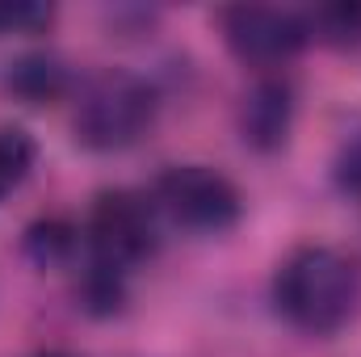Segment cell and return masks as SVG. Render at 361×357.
Segmentation results:
<instances>
[{"instance_id":"cell-1","label":"cell","mask_w":361,"mask_h":357,"mask_svg":"<svg viewBox=\"0 0 361 357\" xmlns=\"http://www.w3.org/2000/svg\"><path fill=\"white\" fill-rule=\"evenodd\" d=\"M273 303L290 328H298L307 337H332L357 315L361 273L336 248H324V244L294 248L277 265Z\"/></svg>"},{"instance_id":"cell-2","label":"cell","mask_w":361,"mask_h":357,"mask_svg":"<svg viewBox=\"0 0 361 357\" xmlns=\"http://www.w3.org/2000/svg\"><path fill=\"white\" fill-rule=\"evenodd\" d=\"M156 114H160V97L143 76L105 68L92 80H85L76 97L72 131H76V143L89 152H122L152 131Z\"/></svg>"},{"instance_id":"cell-3","label":"cell","mask_w":361,"mask_h":357,"mask_svg":"<svg viewBox=\"0 0 361 357\" xmlns=\"http://www.w3.org/2000/svg\"><path fill=\"white\" fill-rule=\"evenodd\" d=\"M152 202L189 231H227L244 214L240 185L210 164H173L156 181Z\"/></svg>"},{"instance_id":"cell-4","label":"cell","mask_w":361,"mask_h":357,"mask_svg":"<svg viewBox=\"0 0 361 357\" xmlns=\"http://www.w3.org/2000/svg\"><path fill=\"white\" fill-rule=\"evenodd\" d=\"M85 236L97 265L126 273L156 248V202L135 189H105L92 202Z\"/></svg>"},{"instance_id":"cell-5","label":"cell","mask_w":361,"mask_h":357,"mask_svg":"<svg viewBox=\"0 0 361 357\" xmlns=\"http://www.w3.org/2000/svg\"><path fill=\"white\" fill-rule=\"evenodd\" d=\"M219 25H223L227 47L244 63H261V68L286 63L311 38L307 17L290 8H273V4H231L219 13Z\"/></svg>"},{"instance_id":"cell-6","label":"cell","mask_w":361,"mask_h":357,"mask_svg":"<svg viewBox=\"0 0 361 357\" xmlns=\"http://www.w3.org/2000/svg\"><path fill=\"white\" fill-rule=\"evenodd\" d=\"M290 118H294V92L286 80H261L257 89L244 97L240 109V131L244 143H252L257 152H273L286 143L290 135Z\"/></svg>"},{"instance_id":"cell-7","label":"cell","mask_w":361,"mask_h":357,"mask_svg":"<svg viewBox=\"0 0 361 357\" xmlns=\"http://www.w3.org/2000/svg\"><path fill=\"white\" fill-rule=\"evenodd\" d=\"M8 89L30 105H47V101H59L68 92V72L51 55H30V59L8 68Z\"/></svg>"},{"instance_id":"cell-8","label":"cell","mask_w":361,"mask_h":357,"mask_svg":"<svg viewBox=\"0 0 361 357\" xmlns=\"http://www.w3.org/2000/svg\"><path fill=\"white\" fill-rule=\"evenodd\" d=\"M34 160H38L34 139L21 126H0V198L13 193L21 181L30 177Z\"/></svg>"},{"instance_id":"cell-9","label":"cell","mask_w":361,"mask_h":357,"mask_svg":"<svg viewBox=\"0 0 361 357\" xmlns=\"http://www.w3.org/2000/svg\"><path fill=\"white\" fill-rule=\"evenodd\" d=\"M25 248H30V257H34L38 265H59V261L72 257L76 231H72L63 219H42V223H34V227L25 231Z\"/></svg>"},{"instance_id":"cell-10","label":"cell","mask_w":361,"mask_h":357,"mask_svg":"<svg viewBox=\"0 0 361 357\" xmlns=\"http://www.w3.org/2000/svg\"><path fill=\"white\" fill-rule=\"evenodd\" d=\"M328 42H361V4H324L307 21Z\"/></svg>"},{"instance_id":"cell-11","label":"cell","mask_w":361,"mask_h":357,"mask_svg":"<svg viewBox=\"0 0 361 357\" xmlns=\"http://www.w3.org/2000/svg\"><path fill=\"white\" fill-rule=\"evenodd\" d=\"M47 21H51V8H42V4H25V0L0 4V34H34Z\"/></svg>"},{"instance_id":"cell-12","label":"cell","mask_w":361,"mask_h":357,"mask_svg":"<svg viewBox=\"0 0 361 357\" xmlns=\"http://www.w3.org/2000/svg\"><path fill=\"white\" fill-rule=\"evenodd\" d=\"M336 181H341V189H345V193H357V198H361V135H353V139L341 147Z\"/></svg>"}]
</instances>
